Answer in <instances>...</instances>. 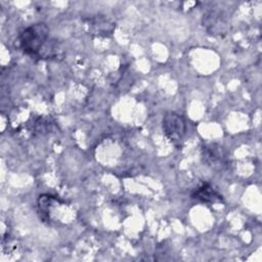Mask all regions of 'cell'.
<instances>
[{"instance_id": "cell-6", "label": "cell", "mask_w": 262, "mask_h": 262, "mask_svg": "<svg viewBox=\"0 0 262 262\" xmlns=\"http://www.w3.org/2000/svg\"><path fill=\"white\" fill-rule=\"evenodd\" d=\"M191 199L196 200L204 204H216L223 203V196L219 193L211 184L204 182L199 185L192 192Z\"/></svg>"}, {"instance_id": "cell-4", "label": "cell", "mask_w": 262, "mask_h": 262, "mask_svg": "<svg viewBox=\"0 0 262 262\" xmlns=\"http://www.w3.org/2000/svg\"><path fill=\"white\" fill-rule=\"evenodd\" d=\"M203 26L212 35L225 34L228 28L227 14L219 8H211L203 15Z\"/></svg>"}, {"instance_id": "cell-5", "label": "cell", "mask_w": 262, "mask_h": 262, "mask_svg": "<svg viewBox=\"0 0 262 262\" xmlns=\"http://www.w3.org/2000/svg\"><path fill=\"white\" fill-rule=\"evenodd\" d=\"M86 25L89 28L90 34L99 37H107L113 34L116 25L106 17V15H93L86 19Z\"/></svg>"}, {"instance_id": "cell-1", "label": "cell", "mask_w": 262, "mask_h": 262, "mask_svg": "<svg viewBox=\"0 0 262 262\" xmlns=\"http://www.w3.org/2000/svg\"><path fill=\"white\" fill-rule=\"evenodd\" d=\"M49 37V28L45 23H37L24 29L18 37L20 49L29 56H39Z\"/></svg>"}, {"instance_id": "cell-2", "label": "cell", "mask_w": 262, "mask_h": 262, "mask_svg": "<svg viewBox=\"0 0 262 262\" xmlns=\"http://www.w3.org/2000/svg\"><path fill=\"white\" fill-rule=\"evenodd\" d=\"M163 131L166 137L175 145H180L185 132H186V123L182 116L175 112H167L162 121Z\"/></svg>"}, {"instance_id": "cell-3", "label": "cell", "mask_w": 262, "mask_h": 262, "mask_svg": "<svg viewBox=\"0 0 262 262\" xmlns=\"http://www.w3.org/2000/svg\"><path fill=\"white\" fill-rule=\"evenodd\" d=\"M201 157L205 165L215 170H222L229 163L226 149L215 142L204 144L201 149Z\"/></svg>"}]
</instances>
